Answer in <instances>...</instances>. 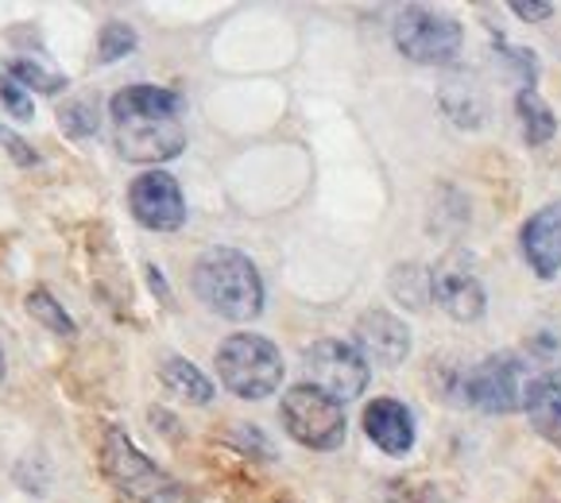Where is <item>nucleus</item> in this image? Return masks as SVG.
Masks as SVG:
<instances>
[{"label": "nucleus", "mask_w": 561, "mask_h": 503, "mask_svg": "<svg viewBox=\"0 0 561 503\" xmlns=\"http://www.w3.org/2000/svg\"><path fill=\"white\" fill-rule=\"evenodd\" d=\"M0 144H4V148H9L12 156L20 159V163H35V156H32V151L24 148V140H20V136H12L9 128H0Z\"/></svg>", "instance_id": "nucleus-26"}, {"label": "nucleus", "mask_w": 561, "mask_h": 503, "mask_svg": "<svg viewBox=\"0 0 561 503\" xmlns=\"http://www.w3.org/2000/svg\"><path fill=\"white\" fill-rule=\"evenodd\" d=\"M364 434L388 457H407L414 446V414L399 399H376L364 407Z\"/></svg>", "instance_id": "nucleus-12"}, {"label": "nucleus", "mask_w": 561, "mask_h": 503, "mask_svg": "<svg viewBox=\"0 0 561 503\" xmlns=\"http://www.w3.org/2000/svg\"><path fill=\"white\" fill-rule=\"evenodd\" d=\"M356 338V353L364 361H376L383 368H396V364L407 361L411 353V333H407V322H399L396 313L388 310H364L353 325Z\"/></svg>", "instance_id": "nucleus-11"}, {"label": "nucleus", "mask_w": 561, "mask_h": 503, "mask_svg": "<svg viewBox=\"0 0 561 503\" xmlns=\"http://www.w3.org/2000/svg\"><path fill=\"white\" fill-rule=\"evenodd\" d=\"M194 295L229 322H256L264 313V279L237 248H206L194 264Z\"/></svg>", "instance_id": "nucleus-1"}, {"label": "nucleus", "mask_w": 561, "mask_h": 503, "mask_svg": "<svg viewBox=\"0 0 561 503\" xmlns=\"http://www.w3.org/2000/svg\"><path fill=\"white\" fill-rule=\"evenodd\" d=\"M535 368L530 361H523L519 353H492L484 361L469 364L457 376V403L477 407L484 414H515L527 411L530 388H535Z\"/></svg>", "instance_id": "nucleus-3"}, {"label": "nucleus", "mask_w": 561, "mask_h": 503, "mask_svg": "<svg viewBox=\"0 0 561 503\" xmlns=\"http://www.w3.org/2000/svg\"><path fill=\"white\" fill-rule=\"evenodd\" d=\"M0 380H4V348H0Z\"/></svg>", "instance_id": "nucleus-27"}, {"label": "nucleus", "mask_w": 561, "mask_h": 503, "mask_svg": "<svg viewBox=\"0 0 561 503\" xmlns=\"http://www.w3.org/2000/svg\"><path fill=\"white\" fill-rule=\"evenodd\" d=\"M302 371L310 388L325 391L341 407L348 399H360V391L368 388V361L356 353V345H345V341H333V338L314 341V345L306 348Z\"/></svg>", "instance_id": "nucleus-7"}, {"label": "nucleus", "mask_w": 561, "mask_h": 503, "mask_svg": "<svg viewBox=\"0 0 561 503\" xmlns=\"http://www.w3.org/2000/svg\"><path fill=\"white\" fill-rule=\"evenodd\" d=\"M159 380H163V388L171 391L174 399H182V403L206 407L209 399H214V384H209L191 361H182V356H171V361L159 368Z\"/></svg>", "instance_id": "nucleus-16"}, {"label": "nucleus", "mask_w": 561, "mask_h": 503, "mask_svg": "<svg viewBox=\"0 0 561 503\" xmlns=\"http://www.w3.org/2000/svg\"><path fill=\"white\" fill-rule=\"evenodd\" d=\"M391 298L407 310H426L430 298H434V279H430V267L422 264H396L391 267Z\"/></svg>", "instance_id": "nucleus-18"}, {"label": "nucleus", "mask_w": 561, "mask_h": 503, "mask_svg": "<svg viewBox=\"0 0 561 503\" xmlns=\"http://www.w3.org/2000/svg\"><path fill=\"white\" fill-rule=\"evenodd\" d=\"M523 256L542 279H553L561 272V202L542 206L523 225Z\"/></svg>", "instance_id": "nucleus-13"}, {"label": "nucleus", "mask_w": 561, "mask_h": 503, "mask_svg": "<svg viewBox=\"0 0 561 503\" xmlns=\"http://www.w3.org/2000/svg\"><path fill=\"white\" fill-rule=\"evenodd\" d=\"M27 313H32L43 330L58 333V338H75V318L62 310V302H58L47 287H35L32 295H27Z\"/></svg>", "instance_id": "nucleus-20"}, {"label": "nucleus", "mask_w": 561, "mask_h": 503, "mask_svg": "<svg viewBox=\"0 0 561 503\" xmlns=\"http://www.w3.org/2000/svg\"><path fill=\"white\" fill-rule=\"evenodd\" d=\"M442 105H446V113L454 116L457 124H465V128H477L480 121H484V105H480V98H477V90L472 85H446L442 90Z\"/></svg>", "instance_id": "nucleus-21"}, {"label": "nucleus", "mask_w": 561, "mask_h": 503, "mask_svg": "<svg viewBox=\"0 0 561 503\" xmlns=\"http://www.w3.org/2000/svg\"><path fill=\"white\" fill-rule=\"evenodd\" d=\"M527 419L546 442L561 446V368L542 371L535 380L527 399Z\"/></svg>", "instance_id": "nucleus-14"}, {"label": "nucleus", "mask_w": 561, "mask_h": 503, "mask_svg": "<svg viewBox=\"0 0 561 503\" xmlns=\"http://www.w3.org/2000/svg\"><path fill=\"white\" fill-rule=\"evenodd\" d=\"M430 279H434V302L454 318V322H477L488 306L484 283L472 272V260L465 256L461 248L446 252L438 264L430 267Z\"/></svg>", "instance_id": "nucleus-8"}, {"label": "nucleus", "mask_w": 561, "mask_h": 503, "mask_svg": "<svg viewBox=\"0 0 561 503\" xmlns=\"http://www.w3.org/2000/svg\"><path fill=\"white\" fill-rule=\"evenodd\" d=\"M225 391L237 399H267L283 388V353L260 333H232L214 353Z\"/></svg>", "instance_id": "nucleus-4"}, {"label": "nucleus", "mask_w": 561, "mask_h": 503, "mask_svg": "<svg viewBox=\"0 0 561 503\" xmlns=\"http://www.w3.org/2000/svg\"><path fill=\"white\" fill-rule=\"evenodd\" d=\"M391 39H396L399 55L419 62V67H449L461 55L465 32L454 16L430 9H403L391 24Z\"/></svg>", "instance_id": "nucleus-5"}, {"label": "nucleus", "mask_w": 561, "mask_h": 503, "mask_svg": "<svg viewBox=\"0 0 561 503\" xmlns=\"http://www.w3.org/2000/svg\"><path fill=\"white\" fill-rule=\"evenodd\" d=\"M279 419L287 426V434L306 449H337L348 430L345 407L325 396V391L310 388V384H298V388H290L283 396Z\"/></svg>", "instance_id": "nucleus-6"}, {"label": "nucleus", "mask_w": 561, "mask_h": 503, "mask_svg": "<svg viewBox=\"0 0 561 503\" xmlns=\"http://www.w3.org/2000/svg\"><path fill=\"white\" fill-rule=\"evenodd\" d=\"M101 469L128 503H191V492L148 454H140L133 437L116 426H108L101 442Z\"/></svg>", "instance_id": "nucleus-2"}, {"label": "nucleus", "mask_w": 561, "mask_h": 503, "mask_svg": "<svg viewBox=\"0 0 561 503\" xmlns=\"http://www.w3.org/2000/svg\"><path fill=\"white\" fill-rule=\"evenodd\" d=\"M515 116H519L523 136H527L530 148H542V144H550L553 133H558V116L550 113V105H546L530 85L515 93Z\"/></svg>", "instance_id": "nucleus-17"}, {"label": "nucleus", "mask_w": 561, "mask_h": 503, "mask_svg": "<svg viewBox=\"0 0 561 503\" xmlns=\"http://www.w3.org/2000/svg\"><path fill=\"white\" fill-rule=\"evenodd\" d=\"M512 12L523 20H550L553 4H527V0H512Z\"/></svg>", "instance_id": "nucleus-25"}, {"label": "nucleus", "mask_w": 561, "mask_h": 503, "mask_svg": "<svg viewBox=\"0 0 561 503\" xmlns=\"http://www.w3.org/2000/svg\"><path fill=\"white\" fill-rule=\"evenodd\" d=\"M58 124H62V133L67 136H93L98 133V108H93V101H70L67 108H62V116H58Z\"/></svg>", "instance_id": "nucleus-23"}, {"label": "nucleus", "mask_w": 561, "mask_h": 503, "mask_svg": "<svg viewBox=\"0 0 561 503\" xmlns=\"http://www.w3.org/2000/svg\"><path fill=\"white\" fill-rule=\"evenodd\" d=\"M0 105H4V113H12L16 121H32V98H27V90L16 82L12 75H4V67H0Z\"/></svg>", "instance_id": "nucleus-24"}, {"label": "nucleus", "mask_w": 561, "mask_h": 503, "mask_svg": "<svg viewBox=\"0 0 561 503\" xmlns=\"http://www.w3.org/2000/svg\"><path fill=\"white\" fill-rule=\"evenodd\" d=\"M133 50H136V32L128 24H121V20H113V24L101 27L98 55H93V62L108 67V62H116V58H124V55H133Z\"/></svg>", "instance_id": "nucleus-22"}, {"label": "nucleus", "mask_w": 561, "mask_h": 503, "mask_svg": "<svg viewBox=\"0 0 561 503\" xmlns=\"http://www.w3.org/2000/svg\"><path fill=\"white\" fill-rule=\"evenodd\" d=\"M4 75H12L24 90H35V93H58L67 85V78L58 75L55 67H47V62H39V58H9V62H4Z\"/></svg>", "instance_id": "nucleus-19"}, {"label": "nucleus", "mask_w": 561, "mask_h": 503, "mask_svg": "<svg viewBox=\"0 0 561 503\" xmlns=\"http://www.w3.org/2000/svg\"><path fill=\"white\" fill-rule=\"evenodd\" d=\"M116 124V151L133 163H167L182 156V133L179 116H121Z\"/></svg>", "instance_id": "nucleus-9"}, {"label": "nucleus", "mask_w": 561, "mask_h": 503, "mask_svg": "<svg viewBox=\"0 0 561 503\" xmlns=\"http://www.w3.org/2000/svg\"><path fill=\"white\" fill-rule=\"evenodd\" d=\"M179 93L159 85H128L113 98V121L121 116H179Z\"/></svg>", "instance_id": "nucleus-15"}, {"label": "nucleus", "mask_w": 561, "mask_h": 503, "mask_svg": "<svg viewBox=\"0 0 561 503\" xmlns=\"http://www.w3.org/2000/svg\"><path fill=\"white\" fill-rule=\"evenodd\" d=\"M133 217L151 232H174L186 221V198L182 186L167 171H148L128 186Z\"/></svg>", "instance_id": "nucleus-10"}]
</instances>
